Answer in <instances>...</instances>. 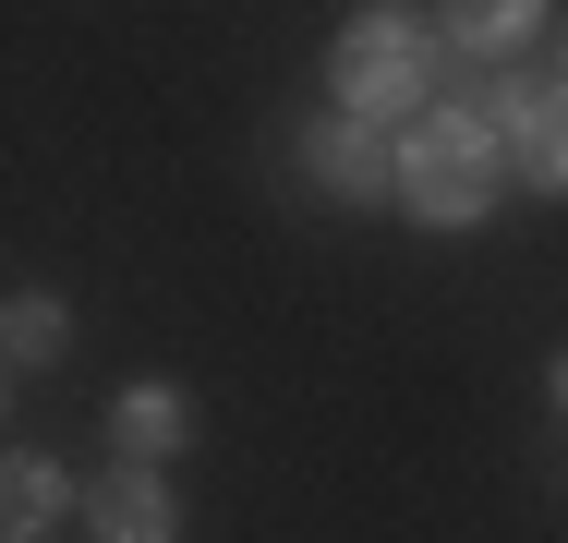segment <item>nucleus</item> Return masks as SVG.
I'll return each mask as SVG.
<instances>
[{
    "instance_id": "1",
    "label": "nucleus",
    "mask_w": 568,
    "mask_h": 543,
    "mask_svg": "<svg viewBox=\"0 0 568 543\" xmlns=\"http://www.w3.org/2000/svg\"><path fill=\"white\" fill-rule=\"evenodd\" d=\"M387 194H399V217H424V229L496 217V194H508L496 121H484V109H412V121H399V157H387Z\"/></svg>"
},
{
    "instance_id": "2",
    "label": "nucleus",
    "mask_w": 568,
    "mask_h": 543,
    "mask_svg": "<svg viewBox=\"0 0 568 543\" xmlns=\"http://www.w3.org/2000/svg\"><path fill=\"white\" fill-rule=\"evenodd\" d=\"M327 85H339L351 121H412V109H436V24H412V12H351L339 49H327Z\"/></svg>"
},
{
    "instance_id": "3",
    "label": "nucleus",
    "mask_w": 568,
    "mask_h": 543,
    "mask_svg": "<svg viewBox=\"0 0 568 543\" xmlns=\"http://www.w3.org/2000/svg\"><path fill=\"white\" fill-rule=\"evenodd\" d=\"M387 157H399V121H351V109H327V121L303 133V170H315L339 206H387Z\"/></svg>"
},
{
    "instance_id": "4",
    "label": "nucleus",
    "mask_w": 568,
    "mask_h": 543,
    "mask_svg": "<svg viewBox=\"0 0 568 543\" xmlns=\"http://www.w3.org/2000/svg\"><path fill=\"white\" fill-rule=\"evenodd\" d=\"M85 520H98V543H182V508H170L158 459H121L110 483L85 495Z\"/></svg>"
},
{
    "instance_id": "5",
    "label": "nucleus",
    "mask_w": 568,
    "mask_h": 543,
    "mask_svg": "<svg viewBox=\"0 0 568 543\" xmlns=\"http://www.w3.org/2000/svg\"><path fill=\"white\" fill-rule=\"evenodd\" d=\"M496 121H508V145H520V182H532V194H557V85H545V73H520V85H508V98H496Z\"/></svg>"
},
{
    "instance_id": "6",
    "label": "nucleus",
    "mask_w": 568,
    "mask_h": 543,
    "mask_svg": "<svg viewBox=\"0 0 568 543\" xmlns=\"http://www.w3.org/2000/svg\"><path fill=\"white\" fill-rule=\"evenodd\" d=\"M110 434H121V459H170V447H194V399L182 387H121Z\"/></svg>"
},
{
    "instance_id": "7",
    "label": "nucleus",
    "mask_w": 568,
    "mask_h": 543,
    "mask_svg": "<svg viewBox=\"0 0 568 543\" xmlns=\"http://www.w3.org/2000/svg\"><path fill=\"white\" fill-rule=\"evenodd\" d=\"M49 520H61V459L12 447V459H0V543H37Z\"/></svg>"
},
{
    "instance_id": "8",
    "label": "nucleus",
    "mask_w": 568,
    "mask_h": 543,
    "mask_svg": "<svg viewBox=\"0 0 568 543\" xmlns=\"http://www.w3.org/2000/svg\"><path fill=\"white\" fill-rule=\"evenodd\" d=\"M545 24V0H436V37L471 49V61H496V49H520Z\"/></svg>"
},
{
    "instance_id": "9",
    "label": "nucleus",
    "mask_w": 568,
    "mask_h": 543,
    "mask_svg": "<svg viewBox=\"0 0 568 543\" xmlns=\"http://www.w3.org/2000/svg\"><path fill=\"white\" fill-rule=\"evenodd\" d=\"M0 350H12V362H61V350H73L61 290H12V303H0Z\"/></svg>"
}]
</instances>
